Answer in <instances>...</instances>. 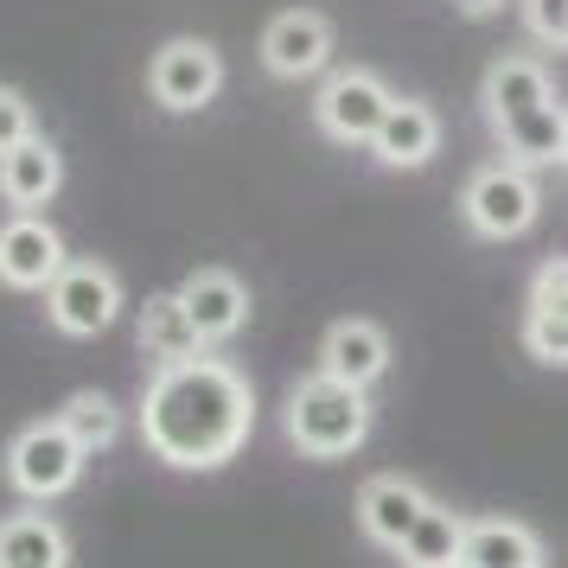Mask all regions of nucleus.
Wrapping results in <instances>:
<instances>
[{
  "instance_id": "f257e3e1",
  "label": "nucleus",
  "mask_w": 568,
  "mask_h": 568,
  "mask_svg": "<svg viewBox=\"0 0 568 568\" xmlns=\"http://www.w3.org/2000/svg\"><path fill=\"white\" fill-rule=\"evenodd\" d=\"M256 428V389L250 377L224 358H185L160 364L141 396V440L154 447V460L180 473H211L236 460V447Z\"/></svg>"
},
{
  "instance_id": "f03ea898",
  "label": "nucleus",
  "mask_w": 568,
  "mask_h": 568,
  "mask_svg": "<svg viewBox=\"0 0 568 568\" xmlns=\"http://www.w3.org/2000/svg\"><path fill=\"white\" fill-rule=\"evenodd\" d=\"M287 440L307 460H345L371 440V396L358 384H338L326 371H313L287 396Z\"/></svg>"
},
{
  "instance_id": "7ed1b4c3",
  "label": "nucleus",
  "mask_w": 568,
  "mask_h": 568,
  "mask_svg": "<svg viewBox=\"0 0 568 568\" xmlns=\"http://www.w3.org/2000/svg\"><path fill=\"white\" fill-rule=\"evenodd\" d=\"M542 211V192L530 180V166H517V160H491L479 166L460 192V217L473 236H486V243H511L537 224Z\"/></svg>"
},
{
  "instance_id": "20e7f679",
  "label": "nucleus",
  "mask_w": 568,
  "mask_h": 568,
  "mask_svg": "<svg viewBox=\"0 0 568 568\" xmlns=\"http://www.w3.org/2000/svg\"><path fill=\"white\" fill-rule=\"evenodd\" d=\"M83 460L90 454L52 415V422H32V428H20V435L7 440V486L20 491V498H32V505H45V498H64V491L78 486Z\"/></svg>"
},
{
  "instance_id": "39448f33",
  "label": "nucleus",
  "mask_w": 568,
  "mask_h": 568,
  "mask_svg": "<svg viewBox=\"0 0 568 568\" xmlns=\"http://www.w3.org/2000/svg\"><path fill=\"white\" fill-rule=\"evenodd\" d=\"M389 83L377 78V71H333V78L320 83V97H313V122H320V134L326 141H338V148H371L377 141V129H384L389 115Z\"/></svg>"
},
{
  "instance_id": "423d86ee",
  "label": "nucleus",
  "mask_w": 568,
  "mask_h": 568,
  "mask_svg": "<svg viewBox=\"0 0 568 568\" xmlns=\"http://www.w3.org/2000/svg\"><path fill=\"white\" fill-rule=\"evenodd\" d=\"M115 313H122V282H115V268L103 262H64V275L45 287V320H52L64 338H97L115 326Z\"/></svg>"
},
{
  "instance_id": "0eeeda50",
  "label": "nucleus",
  "mask_w": 568,
  "mask_h": 568,
  "mask_svg": "<svg viewBox=\"0 0 568 568\" xmlns=\"http://www.w3.org/2000/svg\"><path fill=\"white\" fill-rule=\"evenodd\" d=\"M217 90H224V58L205 39H166L148 64V97L166 115H199Z\"/></svg>"
},
{
  "instance_id": "6e6552de",
  "label": "nucleus",
  "mask_w": 568,
  "mask_h": 568,
  "mask_svg": "<svg viewBox=\"0 0 568 568\" xmlns=\"http://www.w3.org/2000/svg\"><path fill=\"white\" fill-rule=\"evenodd\" d=\"M64 236L39 217L20 211L13 224H0V287H20V294H45L64 275Z\"/></svg>"
},
{
  "instance_id": "1a4fd4ad",
  "label": "nucleus",
  "mask_w": 568,
  "mask_h": 568,
  "mask_svg": "<svg viewBox=\"0 0 568 568\" xmlns=\"http://www.w3.org/2000/svg\"><path fill=\"white\" fill-rule=\"evenodd\" d=\"M262 64L275 78L301 83V78H320L333 64V20L313 13V7H287L262 27Z\"/></svg>"
},
{
  "instance_id": "9d476101",
  "label": "nucleus",
  "mask_w": 568,
  "mask_h": 568,
  "mask_svg": "<svg viewBox=\"0 0 568 568\" xmlns=\"http://www.w3.org/2000/svg\"><path fill=\"white\" fill-rule=\"evenodd\" d=\"M428 505H435V498L415 486V479L377 473V479H364V491H358V524H364V537L377 542V549H403Z\"/></svg>"
},
{
  "instance_id": "9b49d317",
  "label": "nucleus",
  "mask_w": 568,
  "mask_h": 568,
  "mask_svg": "<svg viewBox=\"0 0 568 568\" xmlns=\"http://www.w3.org/2000/svg\"><path fill=\"white\" fill-rule=\"evenodd\" d=\"M524 352L537 364H568V256L542 262L524 307Z\"/></svg>"
},
{
  "instance_id": "f8f14e48",
  "label": "nucleus",
  "mask_w": 568,
  "mask_h": 568,
  "mask_svg": "<svg viewBox=\"0 0 568 568\" xmlns=\"http://www.w3.org/2000/svg\"><path fill=\"white\" fill-rule=\"evenodd\" d=\"M320 371L338 377V384L371 389L389 371V333L377 320H333L326 338H320Z\"/></svg>"
},
{
  "instance_id": "ddd939ff",
  "label": "nucleus",
  "mask_w": 568,
  "mask_h": 568,
  "mask_svg": "<svg viewBox=\"0 0 568 568\" xmlns=\"http://www.w3.org/2000/svg\"><path fill=\"white\" fill-rule=\"evenodd\" d=\"M180 301H185V313H192V326H199L205 345H224L250 320V287L236 282L231 268H192L180 282Z\"/></svg>"
},
{
  "instance_id": "4468645a",
  "label": "nucleus",
  "mask_w": 568,
  "mask_h": 568,
  "mask_svg": "<svg viewBox=\"0 0 568 568\" xmlns=\"http://www.w3.org/2000/svg\"><path fill=\"white\" fill-rule=\"evenodd\" d=\"M371 154L396 166V173H415V166H428L440 154V115L428 103H415V97H396L384 115V129L371 141Z\"/></svg>"
},
{
  "instance_id": "2eb2a0df",
  "label": "nucleus",
  "mask_w": 568,
  "mask_h": 568,
  "mask_svg": "<svg viewBox=\"0 0 568 568\" xmlns=\"http://www.w3.org/2000/svg\"><path fill=\"white\" fill-rule=\"evenodd\" d=\"M58 185H64V154H58L45 134H32L13 154H0V199H7V205L39 211V205L58 199Z\"/></svg>"
},
{
  "instance_id": "dca6fc26",
  "label": "nucleus",
  "mask_w": 568,
  "mask_h": 568,
  "mask_svg": "<svg viewBox=\"0 0 568 568\" xmlns=\"http://www.w3.org/2000/svg\"><path fill=\"white\" fill-rule=\"evenodd\" d=\"M491 134H498L505 160H517V166H562V154H568V109L562 103L524 109V115L491 122Z\"/></svg>"
},
{
  "instance_id": "f3484780",
  "label": "nucleus",
  "mask_w": 568,
  "mask_h": 568,
  "mask_svg": "<svg viewBox=\"0 0 568 568\" xmlns=\"http://www.w3.org/2000/svg\"><path fill=\"white\" fill-rule=\"evenodd\" d=\"M134 338H141V352L160 364H185L205 352V338H199V326H192V313H185L180 287L173 294H148V307L134 313Z\"/></svg>"
},
{
  "instance_id": "a211bd4d",
  "label": "nucleus",
  "mask_w": 568,
  "mask_h": 568,
  "mask_svg": "<svg viewBox=\"0 0 568 568\" xmlns=\"http://www.w3.org/2000/svg\"><path fill=\"white\" fill-rule=\"evenodd\" d=\"M479 103H486V122H505V115H524V109H542L556 103V90H549V71H542V58H491L486 83H479Z\"/></svg>"
},
{
  "instance_id": "6ab92c4d",
  "label": "nucleus",
  "mask_w": 568,
  "mask_h": 568,
  "mask_svg": "<svg viewBox=\"0 0 568 568\" xmlns=\"http://www.w3.org/2000/svg\"><path fill=\"white\" fill-rule=\"evenodd\" d=\"M0 568H71V537L45 511L0 517Z\"/></svg>"
},
{
  "instance_id": "aec40b11",
  "label": "nucleus",
  "mask_w": 568,
  "mask_h": 568,
  "mask_svg": "<svg viewBox=\"0 0 568 568\" xmlns=\"http://www.w3.org/2000/svg\"><path fill=\"white\" fill-rule=\"evenodd\" d=\"M460 568H542V542H537L530 524H511V517H479V524H466Z\"/></svg>"
},
{
  "instance_id": "412c9836",
  "label": "nucleus",
  "mask_w": 568,
  "mask_h": 568,
  "mask_svg": "<svg viewBox=\"0 0 568 568\" xmlns=\"http://www.w3.org/2000/svg\"><path fill=\"white\" fill-rule=\"evenodd\" d=\"M460 542H466V517L447 511V505H428L396 556H403L409 568H447V562H460Z\"/></svg>"
},
{
  "instance_id": "4be33fe9",
  "label": "nucleus",
  "mask_w": 568,
  "mask_h": 568,
  "mask_svg": "<svg viewBox=\"0 0 568 568\" xmlns=\"http://www.w3.org/2000/svg\"><path fill=\"white\" fill-rule=\"evenodd\" d=\"M58 422L71 428V440H78L83 454H103V447H115V440H122V409L109 403L103 389H78V396L58 409Z\"/></svg>"
},
{
  "instance_id": "5701e85b",
  "label": "nucleus",
  "mask_w": 568,
  "mask_h": 568,
  "mask_svg": "<svg viewBox=\"0 0 568 568\" xmlns=\"http://www.w3.org/2000/svg\"><path fill=\"white\" fill-rule=\"evenodd\" d=\"M32 103L13 90V83H0V154H13L20 141H32Z\"/></svg>"
},
{
  "instance_id": "b1692460",
  "label": "nucleus",
  "mask_w": 568,
  "mask_h": 568,
  "mask_svg": "<svg viewBox=\"0 0 568 568\" xmlns=\"http://www.w3.org/2000/svg\"><path fill=\"white\" fill-rule=\"evenodd\" d=\"M524 27H530V39L562 52L568 45V0H524Z\"/></svg>"
},
{
  "instance_id": "393cba45",
  "label": "nucleus",
  "mask_w": 568,
  "mask_h": 568,
  "mask_svg": "<svg viewBox=\"0 0 568 568\" xmlns=\"http://www.w3.org/2000/svg\"><path fill=\"white\" fill-rule=\"evenodd\" d=\"M466 20H491V13H505V0H454Z\"/></svg>"
},
{
  "instance_id": "a878e982",
  "label": "nucleus",
  "mask_w": 568,
  "mask_h": 568,
  "mask_svg": "<svg viewBox=\"0 0 568 568\" xmlns=\"http://www.w3.org/2000/svg\"><path fill=\"white\" fill-rule=\"evenodd\" d=\"M447 568H460V562H447Z\"/></svg>"
},
{
  "instance_id": "bb28decb",
  "label": "nucleus",
  "mask_w": 568,
  "mask_h": 568,
  "mask_svg": "<svg viewBox=\"0 0 568 568\" xmlns=\"http://www.w3.org/2000/svg\"><path fill=\"white\" fill-rule=\"evenodd\" d=\"M562 166H568V154H562Z\"/></svg>"
}]
</instances>
